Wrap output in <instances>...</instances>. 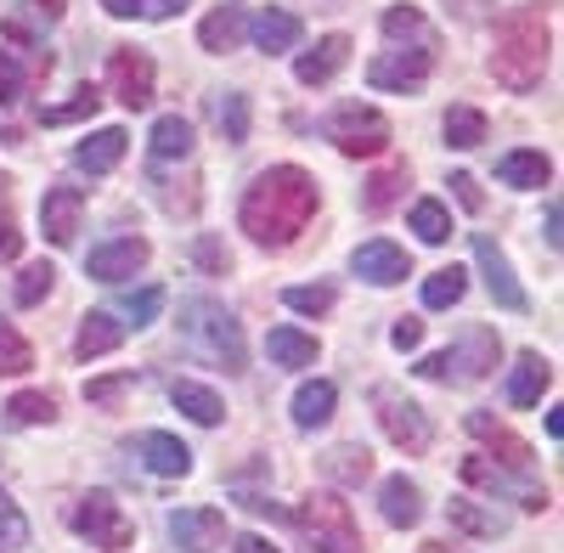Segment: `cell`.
Returning a JSON list of instances; mask_svg holds the SVG:
<instances>
[{
	"label": "cell",
	"mask_w": 564,
	"mask_h": 553,
	"mask_svg": "<svg viewBox=\"0 0 564 553\" xmlns=\"http://www.w3.org/2000/svg\"><path fill=\"white\" fill-rule=\"evenodd\" d=\"M193 260H198L204 271H215V276H226V265H231V254H226L215 238H198V243H193Z\"/></svg>",
	"instance_id": "48"
},
{
	"label": "cell",
	"mask_w": 564,
	"mask_h": 553,
	"mask_svg": "<svg viewBox=\"0 0 564 553\" xmlns=\"http://www.w3.org/2000/svg\"><path fill=\"white\" fill-rule=\"evenodd\" d=\"M170 536L186 553H215L226 542V514L220 509H175L170 514Z\"/></svg>",
	"instance_id": "15"
},
{
	"label": "cell",
	"mask_w": 564,
	"mask_h": 553,
	"mask_svg": "<svg viewBox=\"0 0 564 553\" xmlns=\"http://www.w3.org/2000/svg\"><path fill=\"white\" fill-rule=\"evenodd\" d=\"M148 148H153V159H159V164H170V159H186V153H193V119L164 113V119L153 124V135H148Z\"/></svg>",
	"instance_id": "30"
},
{
	"label": "cell",
	"mask_w": 564,
	"mask_h": 553,
	"mask_svg": "<svg viewBox=\"0 0 564 553\" xmlns=\"http://www.w3.org/2000/svg\"><path fill=\"white\" fill-rule=\"evenodd\" d=\"M124 148H130V135H124L119 124H108V130L85 135V142L74 148V164H79V170H90V175H108V170H119Z\"/></svg>",
	"instance_id": "23"
},
{
	"label": "cell",
	"mask_w": 564,
	"mask_h": 553,
	"mask_svg": "<svg viewBox=\"0 0 564 553\" xmlns=\"http://www.w3.org/2000/svg\"><path fill=\"white\" fill-rule=\"evenodd\" d=\"M379 509H384V520H390L395 531H406V525L423 520V497H417V486H412L406 475H390V480L379 486Z\"/></svg>",
	"instance_id": "27"
},
{
	"label": "cell",
	"mask_w": 564,
	"mask_h": 553,
	"mask_svg": "<svg viewBox=\"0 0 564 553\" xmlns=\"http://www.w3.org/2000/svg\"><path fill=\"white\" fill-rule=\"evenodd\" d=\"M249 34H254V45H260L265 57H276V52H294L300 34H305V23H300L294 12H282V7H265L260 18H249Z\"/></svg>",
	"instance_id": "21"
},
{
	"label": "cell",
	"mask_w": 564,
	"mask_h": 553,
	"mask_svg": "<svg viewBox=\"0 0 564 553\" xmlns=\"http://www.w3.org/2000/svg\"><path fill=\"white\" fill-rule=\"evenodd\" d=\"M350 265H356V276H367L372 289H395V283H406V276H412L406 249H401V243H390V238L361 243V249L350 254Z\"/></svg>",
	"instance_id": "13"
},
{
	"label": "cell",
	"mask_w": 564,
	"mask_h": 553,
	"mask_svg": "<svg viewBox=\"0 0 564 553\" xmlns=\"http://www.w3.org/2000/svg\"><path fill=\"white\" fill-rule=\"evenodd\" d=\"M186 7V0H141V18H153V23H164V18H175Z\"/></svg>",
	"instance_id": "53"
},
{
	"label": "cell",
	"mask_w": 564,
	"mask_h": 553,
	"mask_svg": "<svg viewBox=\"0 0 564 553\" xmlns=\"http://www.w3.org/2000/svg\"><path fill=\"white\" fill-rule=\"evenodd\" d=\"M18 7H23L34 23H45V29H52V23H63V0H18Z\"/></svg>",
	"instance_id": "51"
},
{
	"label": "cell",
	"mask_w": 564,
	"mask_h": 553,
	"mask_svg": "<svg viewBox=\"0 0 564 553\" xmlns=\"http://www.w3.org/2000/svg\"><path fill=\"white\" fill-rule=\"evenodd\" d=\"M372 401H379V424H384V435H390L406 457H423V452H430V419H423V406H417V401H406V395H395V390H379Z\"/></svg>",
	"instance_id": "8"
},
{
	"label": "cell",
	"mask_w": 564,
	"mask_h": 553,
	"mask_svg": "<svg viewBox=\"0 0 564 553\" xmlns=\"http://www.w3.org/2000/svg\"><path fill=\"white\" fill-rule=\"evenodd\" d=\"M406 187V164H390V170H379L367 181V193H361V209L367 215H384L390 204H395V193Z\"/></svg>",
	"instance_id": "38"
},
{
	"label": "cell",
	"mask_w": 564,
	"mask_h": 553,
	"mask_svg": "<svg viewBox=\"0 0 564 553\" xmlns=\"http://www.w3.org/2000/svg\"><path fill=\"white\" fill-rule=\"evenodd\" d=\"M463 424H468V435H475V441H486V446L497 452V464H502V469H520V475L531 469V446L513 435V430H502L491 412H468Z\"/></svg>",
	"instance_id": "18"
},
{
	"label": "cell",
	"mask_w": 564,
	"mask_h": 553,
	"mask_svg": "<svg viewBox=\"0 0 564 553\" xmlns=\"http://www.w3.org/2000/svg\"><path fill=\"white\" fill-rule=\"evenodd\" d=\"M412 232H417L423 243H446V238H452V209L435 204V198H417V204H412Z\"/></svg>",
	"instance_id": "37"
},
{
	"label": "cell",
	"mask_w": 564,
	"mask_h": 553,
	"mask_svg": "<svg viewBox=\"0 0 564 553\" xmlns=\"http://www.w3.org/2000/svg\"><path fill=\"white\" fill-rule=\"evenodd\" d=\"M452 198H457L468 215H480V209H486V198H480V181H475V175H452Z\"/></svg>",
	"instance_id": "49"
},
{
	"label": "cell",
	"mask_w": 564,
	"mask_h": 553,
	"mask_svg": "<svg viewBox=\"0 0 564 553\" xmlns=\"http://www.w3.org/2000/svg\"><path fill=\"white\" fill-rule=\"evenodd\" d=\"M390 345H395V350H417V345H423V322H417V316H401L395 328H390Z\"/></svg>",
	"instance_id": "50"
},
{
	"label": "cell",
	"mask_w": 564,
	"mask_h": 553,
	"mask_svg": "<svg viewBox=\"0 0 564 553\" xmlns=\"http://www.w3.org/2000/svg\"><path fill=\"white\" fill-rule=\"evenodd\" d=\"M52 289H57V265H52V260H34V265H23V276H18V305H40Z\"/></svg>",
	"instance_id": "39"
},
{
	"label": "cell",
	"mask_w": 564,
	"mask_h": 553,
	"mask_svg": "<svg viewBox=\"0 0 564 553\" xmlns=\"http://www.w3.org/2000/svg\"><path fill=\"white\" fill-rule=\"evenodd\" d=\"M215 130L226 135L231 148L249 142V97H243V90H226V97H215Z\"/></svg>",
	"instance_id": "33"
},
{
	"label": "cell",
	"mask_w": 564,
	"mask_h": 553,
	"mask_svg": "<svg viewBox=\"0 0 564 553\" xmlns=\"http://www.w3.org/2000/svg\"><path fill=\"white\" fill-rule=\"evenodd\" d=\"M547 384H553V367H547L536 350H525L520 361H513V373H508V401H513V406H536Z\"/></svg>",
	"instance_id": "25"
},
{
	"label": "cell",
	"mask_w": 564,
	"mask_h": 553,
	"mask_svg": "<svg viewBox=\"0 0 564 553\" xmlns=\"http://www.w3.org/2000/svg\"><path fill=\"white\" fill-rule=\"evenodd\" d=\"M486 130H491V124H486L480 108L457 102V108L446 113V148H463V153H468V148H480V142H486Z\"/></svg>",
	"instance_id": "34"
},
{
	"label": "cell",
	"mask_w": 564,
	"mask_h": 553,
	"mask_svg": "<svg viewBox=\"0 0 564 553\" xmlns=\"http://www.w3.org/2000/svg\"><path fill=\"white\" fill-rule=\"evenodd\" d=\"M334 406H339V390L327 379H311V384L294 390V424L300 430H322L327 419H334Z\"/></svg>",
	"instance_id": "29"
},
{
	"label": "cell",
	"mask_w": 564,
	"mask_h": 553,
	"mask_svg": "<svg viewBox=\"0 0 564 553\" xmlns=\"http://www.w3.org/2000/svg\"><path fill=\"white\" fill-rule=\"evenodd\" d=\"M119 345H124V322L108 316V311H90V316L79 322V334H74V356H79V361H97V356H108V350H119Z\"/></svg>",
	"instance_id": "22"
},
{
	"label": "cell",
	"mask_w": 564,
	"mask_h": 553,
	"mask_svg": "<svg viewBox=\"0 0 564 553\" xmlns=\"http://www.w3.org/2000/svg\"><path fill=\"white\" fill-rule=\"evenodd\" d=\"M108 90L130 113H141L153 102V57L135 52V45H119V52L108 57Z\"/></svg>",
	"instance_id": "9"
},
{
	"label": "cell",
	"mask_w": 564,
	"mask_h": 553,
	"mask_svg": "<svg viewBox=\"0 0 564 553\" xmlns=\"http://www.w3.org/2000/svg\"><path fill=\"white\" fill-rule=\"evenodd\" d=\"M345 63H350V34H327V40L311 45V52H300L294 79H300V85H327Z\"/></svg>",
	"instance_id": "20"
},
{
	"label": "cell",
	"mask_w": 564,
	"mask_h": 553,
	"mask_svg": "<svg viewBox=\"0 0 564 553\" xmlns=\"http://www.w3.org/2000/svg\"><path fill=\"white\" fill-rule=\"evenodd\" d=\"M446 520H452V531H468V536H502L508 531V520L497 509H486L480 497H452L446 502Z\"/></svg>",
	"instance_id": "28"
},
{
	"label": "cell",
	"mask_w": 564,
	"mask_h": 553,
	"mask_svg": "<svg viewBox=\"0 0 564 553\" xmlns=\"http://www.w3.org/2000/svg\"><path fill=\"white\" fill-rule=\"evenodd\" d=\"M231 553H276L265 536H238V547H231Z\"/></svg>",
	"instance_id": "55"
},
{
	"label": "cell",
	"mask_w": 564,
	"mask_h": 553,
	"mask_svg": "<svg viewBox=\"0 0 564 553\" xmlns=\"http://www.w3.org/2000/svg\"><path fill=\"white\" fill-rule=\"evenodd\" d=\"M164 311V289H141V294H124V316L135 322V328H148V322ZM124 322V328H130Z\"/></svg>",
	"instance_id": "46"
},
{
	"label": "cell",
	"mask_w": 564,
	"mask_h": 553,
	"mask_svg": "<svg viewBox=\"0 0 564 553\" xmlns=\"http://www.w3.org/2000/svg\"><path fill=\"white\" fill-rule=\"evenodd\" d=\"M79 215H85V193L79 187H52V193L40 198V232L63 249L79 232Z\"/></svg>",
	"instance_id": "16"
},
{
	"label": "cell",
	"mask_w": 564,
	"mask_h": 553,
	"mask_svg": "<svg viewBox=\"0 0 564 553\" xmlns=\"http://www.w3.org/2000/svg\"><path fill=\"white\" fill-rule=\"evenodd\" d=\"M23 97V68H18V52H0V108H12Z\"/></svg>",
	"instance_id": "47"
},
{
	"label": "cell",
	"mask_w": 564,
	"mask_h": 553,
	"mask_svg": "<svg viewBox=\"0 0 564 553\" xmlns=\"http://www.w3.org/2000/svg\"><path fill=\"white\" fill-rule=\"evenodd\" d=\"M181 334L204 361L226 367V373H243L249 367V345H243V328L220 300H186L181 305Z\"/></svg>",
	"instance_id": "3"
},
{
	"label": "cell",
	"mask_w": 564,
	"mask_h": 553,
	"mask_svg": "<svg viewBox=\"0 0 564 553\" xmlns=\"http://www.w3.org/2000/svg\"><path fill=\"white\" fill-rule=\"evenodd\" d=\"M564 232H558V204H547V249H558Z\"/></svg>",
	"instance_id": "56"
},
{
	"label": "cell",
	"mask_w": 564,
	"mask_h": 553,
	"mask_svg": "<svg viewBox=\"0 0 564 553\" xmlns=\"http://www.w3.org/2000/svg\"><path fill=\"white\" fill-rule=\"evenodd\" d=\"M243 34H249V7H243V0H226V7H215V12L198 23V45H204V52H215V57L238 52Z\"/></svg>",
	"instance_id": "17"
},
{
	"label": "cell",
	"mask_w": 564,
	"mask_h": 553,
	"mask_svg": "<svg viewBox=\"0 0 564 553\" xmlns=\"http://www.w3.org/2000/svg\"><path fill=\"white\" fill-rule=\"evenodd\" d=\"M463 480H468V486H486V491H508V497H520V509H525V514H542V509H547V491H542V486L513 480V469L486 464V457H463Z\"/></svg>",
	"instance_id": "14"
},
{
	"label": "cell",
	"mask_w": 564,
	"mask_h": 553,
	"mask_svg": "<svg viewBox=\"0 0 564 553\" xmlns=\"http://www.w3.org/2000/svg\"><path fill=\"white\" fill-rule=\"evenodd\" d=\"M135 452H141V464H148L159 480L193 475V452H186V441H175V435H164V430H148V435L135 441Z\"/></svg>",
	"instance_id": "19"
},
{
	"label": "cell",
	"mask_w": 564,
	"mask_h": 553,
	"mask_svg": "<svg viewBox=\"0 0 564 553\" xmlns=\"http://www.w3.org/2000/svg\"><path fill=\"white\" fill-rule=\"evenodd\" d=\"M463 294H468V271H463V265H441L430 283H423V305H430V311H446V305H457Z\"/></svg>",
	"instance_id": "35"
},
{
	"label": "cell",
	"mask_w": 564,
	"mask_h": 553,
	"mask_svg": "<svg viewBox=\"0 0 564 553\" xmlns=\"http://www.w3.org/2000/svg\"><path fill=\"white\" fill-rule=\"evenodd\" d=\"M29 367H34L29 339L12 328V322H0V373H29Z\"/></svg>",
	"instance_id": "40"
},
{
	"label": "cell",
	"mask_w": 564,
	"mask_h": 553,
	"mask_svg": "<svg viewBox=\"0 0 564 553\" xmlns=\"http://www.w3.org/2000/svg\"><path fill=\"white\" fill-rule=\"evenodd\" d=\"M475 265H480L486 289H491V300H497L502 311H525V305H531L525 289H520V276H513V265H508V254H502L486 232H475Z\"/></svg>",
	"instance_id": "12"
},
{
	"label": "cell",
	"mask_w": 564,
	"mask_h": 553,
	"mask_svg": "<svg viewBox=\"0 0 564 553\" xmlns=\"http://www.w3.org/2000/svg\"><path fill=\"white\" fill-rule=\"evenodd\" d=\"M108 18H141V0H102Z\"/></svg>",
	"instance_id": "54"
},
{
	"label": "cell",
	"mask_w": 564,
	"mask_h": 553,
	"mask_svg": "<svg viewBox=\"0 0 564 553\" xmlns=\"http://www.w3.org/2000/svg\"><path fill=\"white\" fill-rule=\"evenodd\" d=\"M148 238H108L85 254V271L97 276V283H124V276H135L141 265H148Z\"/></svg>",
	"instance_id": "11"
},
{
	"label": "cell",
	"mask_w": 564,
	"mask_h": 553,
	"mask_svg": "<svg viewBox=\"0 0 564 553\" xmlns=\"http://www.w3.org/2000/svg\"><path fill=\"white\" fill-rule=\"evenodd\" d=\"M18 254H23V232H18V226H12L7 215H0V265L18 260Z\"/></svg>",
	"instance_id": "52"
},
{
	"label": "cell",
	"mask_w": 564,
	"mask_h": 553,
	"mask_svg": "<svg viewBox=\"0 0 564 553\" xmlns=\"http://www.w3.org/2000/svg\"><path fill=\"white\" fill-rule=\"evenodd\" d=\"M435 57L423 52V45H412V52H384L367 63V85L372 90H417L423 79H430Z\"/></svg>",
	"instance_id": "10"
},
{
	"label": "cell",
	"mask_w": 564,
	"mask_h": 553,
	"mask_svg": "<svg viewBox=\"0 0 564 553\" xmlns=\"http://www.w3.org/2000/svg\"><path fill=\"white\" fill-rule=\"evenodd\" d=\"M282 305L300 311V316H322V311H334V289H282Z\"/></svg>",
	"instance_id": "45"
},
{
	"label": "cell",
	"mask_w": 564,
	"mask_h": 553,
	"mask_svg": "<svg viewBox=\"0 0 564 553\" xmlns=\"http://www.w3.org/2000/svg\"><path fill=\"white\" fill-rule=\"evenodd\" d=\"M294 525L305 531L311 553H361V525L339 491H311L294 509Z\"/></svg>",
	"instance_id": "4"
},
{
	"label": "cell",
	"mask_w": 564,
	"mask_h": 553,
	"mask_svg": "<svg viewBox=\"0 0 564 553\" xmlns=\"http://www.w3.org/2000/svg\"><path fill=\"white\" fill-rule=\"evenodd\" d=\"M322 475L339 480V486H361L372 475V452L367 446H334V452L322 457Z\"/></svg>",
	"instance_id": "31"
},
{
	"label": "cell",
	"mask_w": 564,
	"mask_h": 553,
	"mask_svg": "<svg viewBox=\"0 0 564 553\" xmlns=\"http://www.w3.org/2000/svg\"><path fill=\"white\" fill-rule=\"evenodd\" d=\"M547 52H553V34H547V18L542 12H513L502 18L497 29V45H491V74L497 85L508 90H536L542 74H547Z\"/></svg>",
	"instance_id": "2"
},
{
	"label": "cell",
	"mask_w": 564,
	"mask_h": 553,
	"mask_svg": "<svg viewBox=\"0 0 564 553\" xmlns=\"http://www.w3.org/2000/svg\"><path fill=\"white\" fill-rule=\"evenodd\" d=\"M316 204H322V187H316L311 170H300V164H271V170H260V175L249 181L238 220H243V232H249L260 249H289L305 226H311Z\"/></svg>",
	"instance_id": "1"
},
{
	"label": "cell",
	"mask_w": 564,
	"mask_h": 553,
	"mask_svg": "<svg viewBox=\"0 0 564 553\" xmlns=\"http://www.w3.org/2000/svg\"><path fill=\"white\" fill-rule=\"evenodd\" d=\"M97 108H102V97H97L90 85H79V90H74V102H63V108H40V124H74V119H90Z\"/></svg>",
	"instance_id": "41"
},
{
	"label": "cell",
	"mask_w": 564,
	"mask_h": 553,
	"mask_svg": "<svg viewBox=\"0 0 564 553\" xmlns=\"http://www.w3.org/2000/svg\"><path fill=\"white\" fill-rule=\"evenodd\" d=\"M265 350H271L276 367H311L316 361V339L300 334V328H271L265 334Z\"/></svg>",
	"instance_id": "32"
},
{
	"label": "cell",
	"mask_w": 564,
	"mask_h": 553,
	"mask_svg": "<svg viewBox=\"0 0 564 553\" xmlns=\"http://www.w3.org/2000/svg\"><path fill=\"white\" fill-rule=\"evenodd\" d=\"M475 7H486V0H468V7H463V12H475Z\"/></svg>",
	"instance_id": "57"
},
{
	"label": "cell",
	"mask_w": 564,
	"mask_h": 553,
	"mask_svg": "<svg viewBox=\"0 0 564 553\" xmlns=\"http://www.w3.org/2000/svg\"><path fill=\"white\" fill-rule=\"evenodd\" d=\"M7 412H12L18 424H52V419H57V401L40 395V390H23V395L7 401Z\"/></svg>",
	"instance_id": "43"
},
{
	"label": "cell",
	"mask_w": 564,
	"mask_h": 553,
	"mask_svg": "<svg viewBox=\"0 0 564 553\" xmlns=\"http://www.w3.org/2000/svg\"><path fill=\"white\" fill-rule=\"evenodd\" d=\"M384 34H390V40H412V45H423V52H435V34H430V23H423L417 7H390V12H384Z\"/></svg>",
	"instance_id": "36"
},
{
	"label": "cell",
	"mask_w": 564,
	"mask_h": 553,
	"mask_svg": "<svg viewBox=\"0 0 564 553\" xmlns=\"http://www.w3.org/2000/svg\"><path fill=\"white\" fill-rule=\"evenodd\" d=\"M74 531L79 536H90L97 547H130V536H135V525L124 520V509L108 497V491H90V497H79V509H74Z\"/></svg>",
	"instance_id": "7"
},
{
	"label": "cell",
	"mask_w": 564,
	"mask_h": 553,
	"mask_svg": "<svg viewBox=\"0 0 564 553\" xmlns=\"http://www.w3.org/2000/svg\"><path fill=\"white\" fill-rule=\"evenodd\" d=\"M135 390V373H113V379H90L85 384V401L90 406H119L124 395Z\"/></svg>",
	"instance_id": "44"
},
{
	"label": "cell",
	"mask_w": 564,
	"mask_h": 553,
	"mask_svg": "<svg viewBox=\"0 0 564 553\" xmlns=\"http://www.w3.org/2000/svg\"><path fill=\"white\" fill-rule=\"evenodd\" d=\"M497 181H502V187H547V181H553V164H547V153L513 148V153L497 159Z\"/></svg>",
	"instance_id": "24"
},
{
	"label": "cell",
	"mask_w": 564,
	"mask_h": 553,
	"mask_svg": "<svg viewBox=\"0 0 564 553\" xmlns=\"http://www.w3.org/2000/svg\"><path fill=\"white\" fill-rule=\"evenodd\" d=\"M170 401H175L193 424H204V430H215V424L226 419V401H220L209 384H193V379H175V384H170Z\"/></svg>",
	"instance_id": "26"
},
{
	"label": "cell",
	"mask_w": 564,
	"mask_h": 553,
	"mask_svg": "<svg viewBox=\"0 0 564 553\" xmlns=\"http://www.w3.org/2000/svg\"><path fill=\"white\" fill-rule=\"evenodd\" d=\"M502 356V339L491 328H468L452 350H435V356H423L417 361V373L423 379H441V384H480L491 367Z\"/></svg>",
	"instance_id": "5"
},
{
	"label": "cell",
	"mask_w": 564,
	"mask_h": 553,
	"mask_svg": "<svg viewBox=\"0 0 564 553\" xmlns=\"http://www.w3.org/2000/svg\"><path fill=\"white\" fill-rule=\"evenodd\" d=\"M18 547H29V520H23V509L0 491V553H18Z\"/></svg>",
	"instance_id": "42"
},
{
	"label": "cell",
	"mask_w": 564,
	"mask_h": 553,
	"mask_svg": "<svg viewBox=\"0 0 564 553\" xmlns=\"http://www.w3.org/2000/svg\"><path fill=\"white\" fill-rule=\"evenodd\" d=\"M327 142H334L345 159H379L390 148V119L379 108H367V102H345L327 113Z\"/></svg>",
	"instance_id": "6"
}]
</instances>
